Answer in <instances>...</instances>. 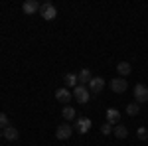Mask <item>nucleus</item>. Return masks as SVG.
Instances as JSON below:
<instances>
[{"instance_id": "nucleus-18", "label": "nucleus", "mask_w": 148, "mask_h": 146, "mask_svg": "<svg viewBox=\"0 0 148 146\" xmlns=\"http://www.w3.org/2000/svg\"><path fill=\"white\" fill-rule=\"evenodd\" d=\"M6 126H10V121H8L6 112H0V130H4Z\"/></svg>"}, {"instance_id": "nucleus-5", "label": "nucleus", "mask_w": 148, "mask_h": 146, "mask_svg": "<svg viewBox=\"0 0 148 146\" xmlns=\"http://www.w3.org/2000/svg\"><path fill=\"white\" fill-rule=\"evenodd\" d=\"M134 99H136V103H146L148 101V87L146 85L138 83L136 87H134Z\"/></svg>"}, {"instance_id": "nucleus-14", "label": "nucleus", "mask_w": 148, "mask_h": 146, "mask_svg": "<svg viewBox=\"0 0 148 146\" xmlns=\"http://www.w3.org/2000/svg\"><path fill=\"white\" fill-rule=\"evenodd\" d=\"M113 134L116 136V138H126V136H128V128H126V124L119 123V124L113 128Z\"/></svg>"}, {"instance_id": "nucleus-20", "label": "nucleus", "mask_w": 148, "mask_h": 146, "mask_svg": "<svg viewBox=\"0 0 148 146\" xmlns=\"http://www.w3.org/2000/svg\"><path fill=\"white\" fill-rule=\"evenodd\" d=\"M101 132H103L105 136H107V134H111V132H113V124H111V123H105V124L101 126Z\"/></svg>"}, {"instance_id": "nucleus-13", "label": "nucleus", "mask_w": 148, "mask_h": 146, "mask_svg": "<svg viewBox=\"0 0 148 146\" xmlns=\"http://www.w3.org/2000/svg\"><path fill=\"white\" fill-rule=\"evenodd\" d=\"M119 121H121L119 111H116V109H107V123H111L113 126H116V124H119Z\"/></svg>"}, {"instance_id": "nucleus-4", "label": "nucleus", "mask_w": 148, "mask_h": 146, "mask_svg": "<svg viewBox=\"0 0 148 146\" xmlns=\"http://www.w3.org/2000/svg\"><path fill=\"white\" fill-rule=\"evenodd\" d=\"M111 89L114 93H125L128 89V83H126L125 77H114V79H111Z\"/></svg>"}, {"instance_id": "nucleus-17", "label": "nucleus", "mask_w": 148, "mask_h": 146, "mask_svg": "<svg viewBox=\"0 0 148 146\" xmlns=\"http://www.w3.org/2000/svg\"><path fill=\"white\" fill-rule=\"evenodd\" d=\"M63 81H65V85H67V87H73V89L79 85V83H77V75H73V73H67V75L63 77Z\"/></svg>"}, {"instance_id": "nucleus-21", "label": "nucleus", "mask_w": 148, "mask_h": 146, "mask_svg": "<svg viewBox=\"0 0 148 146\" xmlns=\"http://www.w3.org/2000/svg\"><path fill=\"white\" fill-rule=\"evenodd\" d=\"M0 138H4V132H2V130H0Z\"/></svg>"}, {"instance_id": "nucleus-6", "label": "nucleus", "mask_w": 148, "mask_h": 146, "mask_svg": "<svg viewBox=\"0 0 148 146\" xmlns=\"http://www.w3.org/2000/svg\"><path fill=\"white\" fill-rule=\"evenodd\" d=\"M89 128H91V119H87V117H79V119L75 121V130H77V132L85 134V132H89Z\"/></svg>"}, {"instance_id": "nucleus-10", "label": "nucleus", "mask_w": 148, "mask_h": 146, "mask_svg": "<svg viewBox=\"0 0 148 146\" xmlns=\"http://www.w3.org/2000/svg\"><path fill=\"white\" fill-rule=\"evenodd\" d=\"M2 132H4V138H6L8 142H16V140L20 138V132H18V128H16V126H6Z\"/></svg>"}, {"instance_id": "nucleus-9", "label": "nucleus", "mask_w": 148, "mask_h": 146, "mask_svg": "<svg viewBox=\"0 0 148 146\" xmlns=\"http://www.w3.org/2000/svg\"><path fill=\"white\" fill-rule=\"evenodd\" d=\"M103 87H105V79H103V77H93L91 81H89V91L95 93V95L101 93Z\"/></svg>"}, {"instance_id": "nucleus-8", "label": "nucleus", "mask_w": 148, "mask_h": 146, "mask_svg": "<svg viewBox=\"0 0 148 146\" xmlns=\"http://www.w3.org/2000/svg\"><path fill=\"white\" fill-rule=\"evenodd\" d=\"M56 99L59 103H69L71 99H73V93L67 89V87H61V89L56 91Z\"/></svg>"}, {"instance_id": "nucleus-16", "label": "nucleus", "mask_w": 148, "mask_h": 146, "mask_svg": "<svg viewBox=\"0 0 148 146\" xmlns=\"http://www.w3.org/2000/svg\"><path fill=\"white\" fill-rule=\"evenodd\" d=\"M138 112H140V105H138V103L126 105V114H128V117H136Z\"/></svg>"}, {"instance_id": "nucleus-15", "label": "nucleus", "mask_w": 148, "mask_h": 146, "mask_svg": "<svg viewBox=\"0 0 148 146\" xmlns=\"http://www.w3.org/2000/svg\"><path fill=\"white\" fill-rule=\"evenodd\" d=\"M61 114H63V119H65V121H73V119H75V117H77V112H75V109H73V107H63V111H61Z\"/></svg>"}, {"instance_id": "nucleus-2", "label": "nucleus", "mask_w": 148, "mask_h": 146, "mask_svg": "<svg viewBox=\"0 0 148 146\" xmlns=\"http://www.w3.org/2000/svg\"><path fill=\"white\" fill-rule=\"evenodd\" d=\"M40 16H42L44 20H53V18L57 16L56 6H53L51 2H44V4L40 6Z\"/></svg>"}, {"instance_id": "nucleus-7", "label": "nucleus", "mask_w": 148, "mask_h": 146, "mask_svg": "<svg viewBox=\"0 0 148 146\" xmlns=\"http://www.w3.org/2000/svg\"><path fill=\"white\" fill-rule=\"evenodd\" d=\"M40 2L38 0H26L22 4V10H24V14H36V12H40Z\"/></svg>"}, {"instance_id": "nucleus-19", "label": "nucleus", "mask_w": 148, "mask_h": 146, "mask_svg": "<svg viewBox=\"0 0 148 146\" xmlns=\"http://www.w3.org/2000/svg\"><path fill=\"white\" fill-rule=\"evenodd\" d=\"M136 136L140 138V140H148V130L144 128V126H140V128L136 130Z\"/></svg>"}, {"instance_id": "nucleus-11", "label": "nucleus", "mask_w": 148, "mask_h": 146, "mask_svg": "<svg viewBox=\"0 0 148 146\" xmlns=\"http://www.w3.org/2000/svg\"><path fill=\"white\" fill-rule=\"evenodd\" d=\"M93 79V73H91V69H81L79 73H77V83L79 85H89V81Z\"/></svg>"}, {"instance_id": "nucleus-12", "label": "nucleus", "mask_w": 148, "mask_h": 146, "mask_svg": "<svg viewBox=\"0 0 148 146\" xmlns=\"http://www.w3.org/2000/svg\"><path fill=\"white\" fill-rule=\"evenodd\" d=\"M130 71H132V65H130L128 61H121V63H116V73H119L121 77H126Z\"/></svg>"}, {"instance_id": "nucleus-3", "label": "nucleus", "mask_w": 148, "mask_h": 146, "mask_svg": "<svg viewBox=\"0 0 148 146\" xmlns=\"http://www.w3.org/2000/svg\"><path fill=\"white\" fill-rule=\"evenodd\" d=\"M71 134H73V126H71L69 123L59 124V126H57V130H56V136L59 138V140H67Z\"/></svg>"}, {"instance_id": "nucleus-1", "label": "nucleus", "mask_w": 148, "mask_h": 146, "mask_svg": "<svg viewBox=\"0 0 148 146\" xmlns=\"http://www.w3.org/2000/svg\"><path fill=\"white\" fill-rule=\"evenodd\" d=\"M89 93H91V91L87 89L85 85H77V87L73 89V99L77 103H81V105H85V103H89V99H91Z\"/></svg>"}]
</instances>
